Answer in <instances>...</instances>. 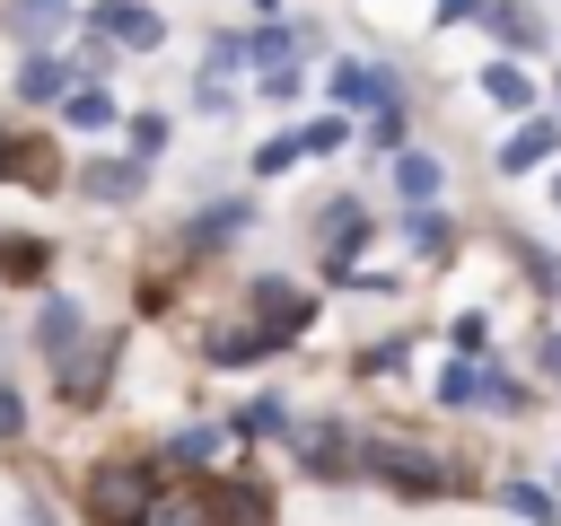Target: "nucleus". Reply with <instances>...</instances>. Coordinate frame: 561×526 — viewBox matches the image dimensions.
<instances>
[{
  "label": "nucleus",
  "mask_w": 561,
  "mask_h": 526,
  "mask_svg": "<svg viewBox=\"0 0 561 526\" xmlns=\"http://www.w3.org/2000/svg\"><path fill=\"white\" fill-rule=\"evenodd\" d=\"M298 140H307V158H333V149H342V140H351V123H307V132H298Z\"/></svg>",
  "instance_id": "nucleus-28"
},
{
  "label": "nucleus",
  "mask_w": 561,
  "mask_h": 526,
  "mask_svg": "<svg viewBox=\"0 0 561 526\" xmlns=\"http://www.w3.org/2000/svg\"><path fill=\"white\" fill-rule=\"evenodd\" d=\"M552 210H561V175H552Z\"/></svg>",
  "instance_id": "nucleus-33"
},
{
  "label": "nucleus",
  "mask_w": 561,
  "mask_h": 526,
  "mask_svg": "<svg viewBox=\"0 0 561 526\" xmlns=\"http://www.w3.org/2000/svg\"><path fill=\"white\" fill-rule=\"evenodd\" d=\"M61 88H70V61H61V53H26V70H18V96H26V105H53Z\"/></svg>",
  "instance_id": "nucleus-18"
},
{
  "label": "nucleus",
  "mask_w": 561,
  "mask_h": 526,
  "mask_svg": "<svg viewBox=\"0 0 561 526\" xmlns=\"http://www.w3.org/2000/svg\"><path fill=\"white\" fill-rule=\"evenodd\" d=\"M140 184H149V175H140V158H96V167L79 175V193H88V202H131Z\"/></svg>",
  "instance_id": "nucleus-13"
},
{
  "label": "nucleus",
  "mask_w": 561,
  "mask_h": 526,
  "mask_svg": "<svg viewBox=\"0 0 561 526\" xmlns=\"http://www.w3.org/2000/svg\"><path fill=\"white\" fill-rule=\"evenodd\" d=\"M298 465H307L316 482H351V473H359V438H351V421H307V430H298Z\"/></svg>",
  "instance_id": "nucleus-3"
},
{
  "label": "nucleus",
  "mask_w": 561,
  "mask_h": 526,
  "mask_svg": "<svg viewBox=\"0 0 561 526\" xmlns=\"http://www.w3.org/2000/svg\"><path fill=\"white\" fill-rule=\"evenodd\" d=\"M202 508H219L210 526H272V491H263V482H237V473H219V482L202 491Z\"/></svg>",
  "instance_id": "nucleus-6"
},
{
  "label": "nucleus",
  "mask_w": 561,
  "mask_h": 526,
  "mask_svg": "<svg viewBox=\"0 0 561 526\" xmlns=\"http://www.w3.org/2000/svg\"><path fill=\"white\" fill-rule=\"evenodd\" d=\"M158 149H167V114H140V123H131V158H140V167H149V158H158Z\"/></svg>",
  "instance_id": "nucleus-26"
},
{
  "label": "nucleus",
  "mask_w": 561,
  "mask_h": 526,
  "mask_svg": "<svg viewBox=\"0 0 561 526\" xmlns=\"http://www.w3.org/2000/svg\"><path fill=\"white\" fill-rule=\"evenodd\" d=\"M245 228H254V202L237 193V202H210V210L184 228V245H193V254H210V245H228V237H245Z\"/></svg>",
  "instance_id": "nucleus-12"
},
{
  "label": "nucleus",
  "mask_w": 561,
  "mask_h": 526,
  "mask_svg": "<svg viewBox=\"0 0 561 526\" xmlns=\"http://www.w3.org/2000/svg\"><path fill=\"white\" fill-rule=\"evenodd\" d=\"M61 123H70V132H105V123H114V88H96V79H79V88L61 96Z\"/></svg>",
  "instance_id": "nucleus-19"
},
{
  "label": "nucleus",
  "mask_w": 561,
  "mask_h": 526,
  "mask_svg": "<svg viewBox=\"0 0 561 526\" xmlns=\"http://www.w3.org/2000/svg\"><path fill=\"white\" fill-rule=\"evenodd\" d=\"M88 26H96L105 44H123V53H158V35H167L149 0H96V18H88Z\"/></svg>",
  "instance_id": "nucleus-5"
},
{
  "label": "nucleus",
  "mask_w": 561,
  "mask_h": 526,
  "mask_svg": "<svg viewBox=\"0 0 561 526\" xmlns=\"http://www.w3.org/2000/svg\"><path fill=\"white\" fill-rule=\"evenodd\" d=\"M368 140H377V149H403V105H377V123H368Z\"/></svg>",
  "instance_id": "nucleus-30"
},
{
  "label": "nucleus",
  "mask_w": 561,
  "mask_h": 526,
  "mask_svg": "<svg viewBox=\"0 0 561 526\" xmlns=\"http://www.w3.org/2000/svg\"><path fill=\"white\" fill-rule=\"evenodd\" d=\"M447 237H456V228H447L438 210H412V245H421V254H447Z\"/></svg>",
  "instance_id": "nucleus-27"
},
{
  "label": "nucleus",
  "mask_w": 561,
  "mask_h": 526,
  "mask_svg": "<svg viewBox=\"0 0 561 526\" xmlns=\"http://www.w3.org/2000/svg\"><path fill=\"white\" fill-rule=\"evenodd\" d=\"M0 272L9 281H35L44 272V245H9V228H0Z\"/></svg>",
  "instance_id": "nucleus-25"
},
{
  "label": "nucleus",
  "mask_w": 561,
  "mask_h": 526,
  "mask_svg": "<svg viewBox=\"0 0 561 526\" xmlns=\"http://www.w3.org/2000/svg\"><path fill=\"white\" fill-rule=\"evenodd\" d=\"M167 465H184V473H219V465H228V438H219V430H184V438L167 447Z\"/></svg>",
  "instance_id": "nucleus-20"
},
{
  "label": "nucleus",
  "mask_w": 561,
  "mask_h": 526,
  "mask_svg": "<svg viewBox=\"0 0 561 526\" xmlns=\"http://www.w3.org/2000/svg\"><path fill=\"white\" fill-rule=\"evenodd\" d=\"M482 18H491V35H500V53H543V9H526V0H482Z\"/></svg>",
  "instance_id": "nucleus-10"
},
{
  "label": "nucleus",
  "mask_w": 561,
  "mask_h": 526,
  "mask_svg": "<svg viewBox=\"0 0 561 526\" xmlns=\"http://www.w3.org/2000/svg\"><path fill=\"white\" fill-rule=\"evenodd\" d=\"M394 193H403L412 210H430V202H438V158H430V149H394Z\"/></svg>",
  "instance_id": "nucleus-16"
},
{
  "label": "nucleus",
  "mask_w": 561,
  "mask_h": 526,
  "mask_svg": "<svg viewBox=\"0 0 561 526\" xmlns=\"http://www.w3.org/2000/svg\"><path fill=\"white\" fill-rule=\"evenodd\" d=\"M482 377H491L482 359H456V351H447V368H438V403H456V412L482 403Z\"/></svg>",
  "instance_id": "nucleus-21"
},
{
  "label": "nucleus",
  "mask_w": 561,
  "mask_h": 526,
  "mask_svg": "<svg viewBox=\"0 0 561 526\" xmlns=\"http://www.w3.org/2000/svg\"><path fill=\"white\" fill-rule=\"evenodd\" d=\"M333 96H342V105H394L403 88H394V70H377V61H333Z\"/></svg>",
  "instance_id": "nucleus-11"
},
{
  "label": "nucleus",
  "mask_w": 561,
  "mask_h": 526,
  "mask_svg": "<svg viewBox=\"0 0 561 526\" xmlns=\"http://www.w3.org/2000/svg\"><path fill=\"white\" fill-rule=\"evenodd\" d=\"M158 500H167L158 465H140V456H114V465L88 473V526H149Z\"/></svg>",
  "instance_id": "nucleus-2"
},
{
  "label": "nucleus",
  "mask_w": 561,
  "mask_h": 526,
  "mask_svg": "<svg viewBox=\"0 0 561 526\" xmlns=\"http://www.w3.org/2000/svg\"><path fill=\"white\" fill-rule=\"evenodd\" d=\"M359 473H377L394 500H447V491H465L473 473H465V456H447V447H430V438H359Z\"/></svg>",
  "instance_id": "nucleus-1"
},
{
  "label": "nucleus",
  "mask_w": 561,
  "mask_h": 526,
  "mask_svg": "<svg viewBox=\"0 0 561 526\" xmlns=\"http://www.w3.org/2000/svg\"><path fill=\"white\" fill-rule=\"evenodd\" d=\"M79 342H88L79 298H35V351H44V359H70Z\"/></svg>",
  "instance_id": "nucleus-8"
},
{
  "label": "nucleus",
  "mask_w": 561,
  "mask_h": 526,
  "mask_svg": "<svg viewBox=\"0 0 561 526\" xmlns=\"http://www.w3.org/2000/svg\"><path fill=\"white\" fill-rule=\"evenodd\" d=\"M61 18H70V0H9V35H26L35 53L61 35Z\"/></svg>",
  "instance_id": "nucleus-17"
},
{
  "label": "nucleus",
  "mask_w": 561,
  "mask_h": 526,
  "mask_svg": "<svg viewBox=\"0 0 561 526\" xmlns=\"http://www.w3.org/2000/svg\"><path fill=\"white\" fill-rule=\"evenodd\" d=\"M517 263H526V272H535V289H561V263H552V254H543V245H526V237H517Z\"/></svg>",
  "instance_id": "nucleus-29"
},
{
  "label": "nucleus",
  "mask_w": 561,
  "mask_h": 526,
  "mask_svg": "<svg viewBox=\"0 0 561 526\" xmlns=\"http://www.w3.org/2000/svg\"><path fill=\"white\" fill-rule=\"evenodd\" d=\"M552 149H561V123H552V114H526V123L500 140V175H526V167H543Z\"/></svg>",
  "instance_id": "nucleus-9"
},
{
  "label": "nucleus",
  "mask_w": 561,
  "mask_h": 526,
  "mask_svg": "<svg viewBox=\"0 0 561 526\" xmlns=\"http://www.w3.org/2000/svg\"><path fill=\"white\" fill-rule=\"evenodd\" d=\"M482 96H491L500 114H535V79H526L517 61H482Z\"/></svg>",
  "instance_id": "nucleus-15"
},
{
  "label": "nucleus",
  "mask_w": 561,
  "mask_h": 526,
  "mask_svg": "<svg viewBox=\"0 0 561 526\" xmlns=\"http://www.w3.org/2000/svg\"><path fill=\"white\" fill-rule=\"evenodd\" d=\"M0 175H18V184H53V149L0 123Z\"/></svg>",
  "instance_id": "nucleus-14"
},
{
  "label": "nucleus",
  "mask_w": 561,
  "mask_h": 526,
  "mask_svg": "<svg viewBox=\"0 0 561 526\" xmlns=\"http://www.w3.org/2000/svg\"><path fill=\"white\" fill-rule=\"evenodd\" d=\"M316 237H324V272H351V245L368 237V210L342 193V202H324V210H316Z\"/></svg>",
  "instance_id": "nucleus-7"
},
{
  "label": "nucleus",
  "mask_w": 561,
  "mask_h": 526,
  "mask_svg": "<svg viewBox=\"0 0 561 526\" xmlns=\"http://www.w3.org/2000/svg\"><path fill=\"white\" fill-rule=\"evenodd\" d=\"M245 298H254V324L272 333V342H289V333H307V289L298 281H280V272H263V281H245Z\"/></svg>",
  "instance_id": "nucleus-4"
},
{
  "label": "nucleus",
  "mask_w": 561,
  "mask_h": 526,
  "mask_svg": "<svg viewBox=\"0 0 561 526\" xmlns=\"http://www.w3.org/2000/svg\"><path fill=\"white\" fill-rule=\"evenodd\" d=\"M438 18L456 26V18H482V0H438Z\"/></svg>",
  "instance_id": "nucleus-32"
},
{
  "label": "nucleus",
  "mask_w": 561,
  "mask_h": 526,
  "mask_svg": "<svg viewBox=\"0 0 561 526\" xmlns=\"http://www.w3.org/2000/svg\"><path fill=\"white\" fill-rule=\"evenodd\" d=\"M298 158H307V140H298V132H272V140L254 149V175H289Z\"/></svg>",
  "instance_id": "nucleus-23"
},
{
  "label": "nucleus",
  "mask_w": 561,
  "mask_h": 526,
  "mask_svg": "<svg viewBox=\"0 0 561 526\" xmlns=\"http://www.w3.org/2000/svg\"><path fill=\"white\" fill-rule=\"evenodd\" d=\"M535 368H543V377H552V386H561V324H552V333H543V342H535Z\"/></svg>",
  "instance_id": "nucleus-31"
},
{
  "label": "nucleus",
  "mask_w": 561,
  "mask_h": 526,
  "mask_svg": "<svg viewBox=\"0 0 561 526\" xmlns=\"http://www.w3.org/2000/svg\"><path fill=\"white\" fill-rule=\"evenodd\" d=\"M500 500H508L526 526H561V500H552L543 482H526V473H517V482H500Z\"/></svg>",
  "instance_id": "nucleus-22"
},
{
  "label": "nucleus",
  "mask_w": 561,
  "mask_h": 526,
  "mask_svg": "<svg viewBox=\"0 0 561 526\" xmlns=\"http://www.w3.org/2000/svg\"><path fill=\"white\" fill-rule=\"evenodd\" d=\"M280 421H289V412H280V403H272V395H254V403H245V412H237V421H228V438H272V430H280Z\"/></svg>",
  "instance_id": "nucleus-24"
}]
</instances>
